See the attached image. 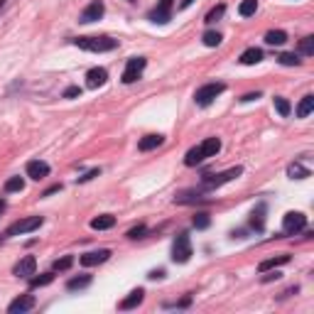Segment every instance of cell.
Masks as SVG:
<instances>
[{
    "label": "cell",
    "instance_id": "cell-1",
    "mask_svg": "<svg viewBox=\"0 0 314 314\" xmlns=\"http://www.w3.org/2000/svg\"><path fill=\"white\" fill-rule=\"evenodd\" d=\"M219 150H221L219 137H206L204 142H199L196 148H191V150L184 155V164H187V167H196L199 162H204L206 157H216Z\"/></svg>",
    "mask_w": 314,
    "mask_h": 314
},
{
    "label": "cell",
    "instance_id": "cell-2",
    "mask_svg": "<svg viewBox=\"0 0 314 314\" xmlns=\"http://www.w3.org/2000/svg\"><path fill=\"white\" fill-rule=\"evenodd\" d=\"M74 44L86 52H113L118 47V40H113V37H76Z\"/></svg>",
    "mask_w": 314,
    "mask_h": 314
},
{
    "label": "cell",
    "instance_id": "cell-3",
    "mask_svg": "<svg viewBox=\"0 0 314 314\" xmlns=\"http://www.w3.org/2000/svg\"><path fill=\"white\" fill-rule=\"evenodd\" d=\"M226 91V83L221 81H214V83H204L202 89H196V94H194V101H196V106H209L216 96H221Z\"/></svg>",
    "mask_w": 314,
    "mask_h": 314
},
{
    "label": "cell",
    "instance_id": "cell-4",
    "mask_svg": "<svg viewBox=\"0 0 314 314\" xmlns=\"http://www.w3.org/2000/svg\"><path fill=\"white\" fill-rule=\"evenodd\" d=\"M241 175H243V167H231V169L219 172V175H204L202 184H204L206 189H216V187H221V184H226V182H231L236 177H241Z\"/></svg>",
    "mask_w": 314,
    "mask_h": 314
},
{
    "label": "cell",
    "instance_id": "cell-5",
    "mask_svg": "<svg viewBox=\"0 0 314 314\" xmlns=\"http://www.w3.org/2000/svg\"><path fill=\"white\" fill-rule=\"evenodd\" d=\"M191 241H189V233H179L175 238V246H172V260L175 263H187L191 258Z\"/></svg>",
    "mask_w": 314,
    "mask_h": 314
},
{
    "label": "cell",
    "instance_id": "cell-6",
    "mask_svg": "<svg viewBox=\"0 0 314 314\" xmlns=\"http://www.w3.org/2000/svg\"><path fill=\"white\" fill-rule=\"evenodd\" d=\"M145 67H148V59H145V56H130L128 64H125V71H123V83H135L137 79L142 76Z\"/></svg>",
    "mask_w": 314,
    "mask_h": 314
},
{
    "label": "cell",
    "instance_id": "cell-7",
    "mask_svg": "<svg viewBox=\"0 0 314 314\" xmlns=\"http://www.w3.org/2000/svg\"><path fill=\"white\" fill-rule=\"evenodd\" d=\"M172 8H175V0H157V5L148 15V20L157 22V25H167L172 20Z\"/></svg>",
    "mask_w": 314,
    "mask_h": 314
},
{
    "label": "cell",
    "instance_id": "cell-8",
    "mask_svg": "<svg viewBox=\"0 0 314 314\" xmlns=\"http://www.w3.org/2000/svg\"><path fill=\"white\" fill-rule=\"evenodd\" d=\"M304 226H307V216L300 214V211H287L282 216V233H287V236L300 233Z\"/></svg>",
    "mask_w": 314,
    "mask_h": 314
},
{
    "label": "cell",
    "instance_id": "cell-9",
    "mask_svg": "<svg viewBox=\"0 0 314 314\" xmlns=\"http://www.w3.org/2000/svg\"><path fill=\"white\" fill-rule=\"evenodd\" d=\"M42 223H44V219H42V216H27V219H22V221H17V223H13V226L8 229V233H5V236H20V233H32V231H37Z\"/></svg>",
    "mask_w": 314,
    "mask_h": 314
},
{
    "label": "cell",
    "instance_id": "cell-10",
    "mask_svg": "<svg viewBox=\"0 0 314 314\" xmlns=\"http://www.w3.org/2000/svg\"><path fill=\"white\" fill-rule=\"evenodd\" d=\"M103 13H106V5H103V0H91L86 8L81 10V15H79V22H96V20H101L103 17Z\"/></svg>",
    "mask_w": 314,
    "mask_h": 314
},
{
    "label": "cell",
    "instance_id": "cell-11",
    "mask_svg": "<svg viewBox=\"0 0 314 314\" xmlns=\"http://www.w3.org/2000/svg\"><path fill=\"white\" fill-rule=\"evenodd\" d=\"M25 169H27V177H32L35 182H40V179L49 177V164L42 162V160H30Z\"/></svg>",
    "mask_w": 314,
    "mask_h": 314
},
{
    "label": "cell",
    "instance_id": "cell-12",
    "mask_svg": "<svg viewBox=\"0 0 314 314\" xmlns=\"http://www.w3.org/2000/svg\"><path fill=\"white\" fill-rule=\"evenodd\" d=\"M110 258V250L108 248H101V250H94V253H86L81 255V265L83 268H94V265H101Z\"/></svg>",
    "mask_w": 314,
    "mask_h": 314
},
{
    "label": "cell",
    "instance_id": "cell-13",
    "mask_svg": "<svg viewBox=\"0 0 314 314\" xmlns=\"http://www.w3.org/2000/svg\"><path fill=\"white\" fill-rule=\"evenodd\" d=\"M35 270H37V260H35V255H25V258L13 268V273L17 275V277H30V275H35Z\"/></svg>",
    "mask_w": 314,
    "mask_h": 314
},
{
    "label": "cell",
    "instance_id": "cell-14",
    "mask_svg": "<svg viewBox=\"0 0 314 314\" xmlns=\"http://www.w3.org/2000/svg\"><path fill=\"white\" fill-rule=\"evenodd\" d=\"M35 297L32 295H22V297H17V300H13L10 304H8V312L10 314H17V312H30V309H35Z\"/></svg>",
    "mask_w": 314,
    "mask_h": 314
},
{
    "label": "cell",
    "instance_id": "cell-15",
    "mask_svg": "<svg viewBox=\"0 0 314 314\" xmlns=\"http://www.w3.org/2000/svg\"><path fill=\"white\" fill-rule=\"evenodd\" d=\"M108 81V71L101 67H94L89 69V74H86V86L89 89H98V86H103V83Z\"/></svg>",
    "mask_w": 314,
    "mask_h": 314
},
{
    "label": "cell",
    "instance_id": "cell-16",
    "mask_svg": "<svg viewBox=\"0 0 314 314\" xmlns=\"http://www.w3.org/2000/svg\"><path fill=\"white\" fill-rule=\"evenodd\" d=\"M142 300H145V290L137 287V290H133V292L118 304V309H135L137 304H142Z\"/></svg>",
    "mask_w": 314,
    "mask_h": 314
},
{
    "label": "cell",
    "instance_id": "cell-17",
    "mask_svg": "<svg viewBox=\"0 0 314 314\" xmlns=\"http://www.w3.org/2000/svg\"><path fill=\"white\" fill-rule=\"evenodd\" d=\"M162 142H164L162 135H145L140 142H137V150H140V152H150V150H155V148H160Z\"/></svg>",
    "mask_w": 314,
    "mask_h": 314
},
{
    "label": "cell",
    "instance_id": "cell-18",
    "mask_svg": "<svg viewBox=\"0 0 314 314\" xmlns=\"http://www.w3.org/2000/svg\"><path fill=\"white\" fill-rule=\"evenodd\" d=\"M113 226H116V216H110V214H101V216H96L91 221V229L94 231H108Z\"/></svg>",
    "mask_w": 314,
    "mask_h": 314
},
{
    "label": "cell",
    "instance_id": "cell-19",
    "mask_svg": "<svg viewBox=\"0 0 314 314\" xmlns=\"http://www.w3.org/2000/svg\"><path fill=\"white\" fill-rule=\"evenodd\" d=\"M241 64H246V67H250V64H258V62H263V52H260L258 47H250V49H246L243 54H241V59H238Z\"/></svg>",
    "mask_w": 314,
    "mask_h": 314
},
{
    "label": "cell",
    "instance_id": "cell-20",
    "mask_svg": "<svg viewBox=\"0 0 314 314\" xmlns=\"http://www.w3.org/2000/svg\"><path fill=\"white\" fill-rule=\"evenodd\" d=\"M290 263V255H277V258H270V260H263L258 265L260 273H265V270H273V268H280V265H285Z\"/></svg>",
    "mask_w": 314,
    "mask_h": 314
},
{
    "label": "cell",
    "instance_id": "cell-21",
    "mask_svg": "<svg viewBox=\"0 0 314 314\" xmlns=\"http://www.w3.org/2000/svg\"><path fill=\"white\" fill-rule=\"evenodd\" d=\"M314 110V96L307 94L304 98L300 101V106H297V118H307L309 113Z\"/></svg>",
    "mask_w": 314,
    "mask_h": 314
},
{
    "label": "cell",
    "instance_id": "cell-22",
    "mask_svg": "<svg viewBox=\"0 0 314 314\" xmlns=\"http://www.w3.org/2000/svg\"><path fill=\"white\" fill-rule=\"evenodd\" d=\"M287 42V32L285 30H270V32H268V35H265V44H277V47H280V44H285Z\"/></svg>",
    "mask_w": 314,
    "mask_h": 314
},
{
    "label": "cell",
    "instance_id": "cell-23",
    "mask_svg": "<svg viewBox=\"0 0 314 314\" xmlns=\"http://www.w3.org/2000/svg\"><path fill=\"white\" fill-rule=\"evenodd\" d=\"M287 175H290V177H292V179H307V177H309V175H312V172H309V169H307L304 164H300V162H292V164H290V167H287Z\"/></svg>",
    "mask_w": 314,
    "mask_h": 314
},
{
    "label": "cell",
    "instance_id": "cell-24",
    "mask_svg": "<svg viewBox=\"0 0 314 314\" xmlns=\"http://www.w3.org/2000/svg\"><path fill=\"white\" fill-rule=\"evenodd\" d=\"M199 202H204V199L194 191H182V194L175 196V204H199Z\"/></svg>",
    "mask_w": 314,
    "mask_h": 314
},
{
    "label": "cell",
    "instance_id": "cell-25",
    "mask_svg": "<svg viewBox=\"0 0 314 314\" xmlns=\"http://www.w3.org/2000/svg\"><path fill=\"white\" fill-rule=\"evenodd\" d=\"M255 10H258V0H243L238 5V15L241 17H250V15H255Z\"/></svg>",
    "mask_w": 314,
    "mask_h": 314
},
{
    "label": "cell",
    "instance_id": "cell-26",
    "mask_svg": "<svg viewBox=\"0 0 314 314\" xmlns=\"http://www.w3.org/2000/svg\"><path fill=\"white\" fill-rule=\"evenodd\" d=\"M263 214H265V206L260 204L258 209L253 211V219H250V226H253L255 231H263V226H265V216H263Z\"/></svg>",
    "mask_w": 314,
    "mask_h": 314
},
{
    "label": "cell",
    "instance_id": "cell-27",
    "mask_svg": "<svg viewBox=\"0 0 314 314\" xmlns=\"http://www.w3.org/2000/svg\"><path fill=\"white\" fill-rule=\"evenodd\" d=\"M89 285H91V275H81V277H71L67 282V290H81Z\"/></svg>",
    "mask_w": 314,
    "mask_h": 314
},
{
    "label": "cell",
    "instance_id": "cell-28",
    "mask_svg": "<svg viewBox=\"0 0 314 314\" xmlns=\"http://www.w3.org/2000/svg\"><path fill=\"white\" fill-rule=\"evenodd\" d=\"M277 62L282 64V67H300V56L295 54V52H285V54H280L277 56Z\"/></svg>",
    "mask_w": 314,
    "mask_h": 314
},
{
    "label": "cell",
    "instance_id": "cell-29",
    "mask_svg": "<svg viewBox=\"0 0 314 314\" xmlns=\"http://www.w3.org/2000/svg\"><path fill=\"white\" fill-rule=\"evenodd\" d=\"M300 54H304V56H312L314 54V37L309 35V37H302L300 40Z\"/></svg>",
    "mask_w": 314,
    "mask_h": 314
},
{
    "label": "cell",
    "instance_id": "cell-30",
    "mask_svg": "<svg viewBox=\"0 0 314 314\" xmlns=\"http://www.w3.org/2000/svg\"><path fill=\"white\" fill-rule=\"evenodd\" d=\"M223 13H226V5H216L214 10H209V15L204 17V22H206V25H211V22L221 20V17H223Z\"/></svg>",
    "mask_w": 314,
    "mask_h": 314
},
{
    "label": "cell",
    "instance_id": "cell-31",
    "mask_svg": "<svg viewBox=\"0 0 314 314\" xmlns=\"http://www.w3.org/2000/svg\"><path fill=\"white\" fill-rule=\"evenodd\" d=\"M275 108H277V113H280V116H282V118H287V116H290V101H287V98H282V96H275Z\"/></svg>",
    "mask_w": 314,
    "mask_h": 314
},
{
    "label": "cell",
    "instance_id": "cell-32",
    "mask_svg": "<svg viewBox=\"0 0 314 314\" xmlns=\"http://www.w3.org/2000/svg\"><path fill=\"white\" fill-rule=\"evenodd\" d=\"M52 280H54V275L52 273L37 275V277H30V287H44V285H49Z\"/></svg>",
    "mask_w": 314,
    "mask_h": 314
},
{
    "label": "cell",
    "instance_id": "cell-33",
    "mask_svg": "<svg viewBox=\"0 0 314 314\" xmlns=\"http://www.w3.org/2000/svg\"><path fill=\"white\" fill-rule=\"evenodd\" d=\"M25 189V179L22 177H10L5 182V191H22Z\"/></svg>",
    "mask_w": 314,
    "mask_h": 314
},
{
    "label": "cell",
    "instance_id": "cell-34",
    "mask_svg": "<svg viewBox=\"0 0 314 314\" xmlns=\"http://www.w3.org/2000/svg\"><path fill=\"white\" fill-rule=\"evenodd\" d=\"M202 40H204L206 47H219L223 37H221V32H204V37H202Z\"/></svg>",
    "mask_w": 314,
    "mask_h": 314
},
{
    "label": "cell",
    "instance_id": "cell-35",
    "mask_svg": "<svg viewBox=\"0 0 314 314\" xmlns=\"http://www.w3.org/2000/svg\"><path fill=\"white\" fill-rule=\"evenodd\" d=\"M71 265H74V258H71V255H64V258L54 260V270H59V273H64V270H69Z\"/></svg>",
    "mask_w": 314,
    "mask_h": 314
},
{
    "label": "cell",
    "instance_id": "cell-36",
    "mask_svg": "<svg viewBox=\"0 0 314 314\" xmlns=\"http://www.w3.org/2000/svg\"><path fill=\"white\" fill-rule=\"evenodd\" d=\"M209 223H211L209 214H196V216H194V226H196V229H209Z\"/></svg>",
    "mask_w": 314,
    "mask_h": 314
},
{
    "label": "cell",
    "instance_id": "cell-37",
    "mask_svg": "<svg viewBox=\"0 0 314 314\" xmlns=\"http://www.w3.org/2000/svg\"><path fill=\"white\" fill-rule=\"evenodd\" d=\"M148 231V229H145V226H142V223H140V226H135V229H130V231L125 233V236H128V238H133V241H135V238H142V233Z\"/></svg>",
    "mask_w": 314,
    "mask_h": 314
},
{
    "label": "cell",
    "instance_id": "cell-38",
    "mask_svg": "<svg viewBox=\"0 0 314 314\" xmlns=\"http://www.w3.org/2000/svg\"><path fill=\"white\" fill-rule=\"evenodd\" d=\"M98 175H101V169L96 167V169H91V172H86L83 177H79V179H76V182H79V184H86V182H91V179H94V177H98Z\"/></svg>",
    "mask_w": 314,
    "mask_h": 314
},
{
    "label": "cell",
    "instance_id": "cell-39",
    "mask_svg": "<svg viewBox=\"0 0 314 314\" xmlns=\"http://www.w3.org/2000/svg\"><path fill=\"white\" fill-rule=\"evenodd\" d=\"M81 96V89L79 86H69L67 91H64V98H79Z\"/></svg>",
    "mask_w": 314,
    "mask_h": 314
},
{
    "label": "cell",
    "instance_id": "cell-40",
    "mask_svg": "<svg viewBox=\"0 0 314 314\" xmlns=\"http://www.w3.org/2000/svg\"><path fill=\"white\" fill-rule=\"evenodd\" d=\"M148 277H150V280H162V277H164V270H152Z\"/></svg>",
    "mask_w": 314,
    "mask_h": 314
},
{
    "label": "cell",
    "instance_id": "cell-41",
    "mask_svg": "<svg viewBox=\"0 0 314 314\" xmlns=\"http://www.w3.org/2000/svg\"><path fill=\"white\" fill-rule=\"evenodd\" d=\"M265 273H268V270H265ZM270 280H280V273H268L263 277V282H270Z\"/></svg>",
    "mask_w": 314,
    "mask_h": 314
},
{
    "label": "cell",
    "instance_id": "cell-42",
    "mask_svg": "<svg viewBox=\"0 0 314 314\" xmlns=\"http://www.w3.org/2000/svg\"><path fill=\"white\" fill-rule=\"evenodd\" d=\"M255 98H260L258 91H255V94H246L243 98H241V101H243V103H248V101H255Z\"/></svg>",
    "mask_w": 314,
    "mask_h": 314
},
{
    "label": "cell",
    "instance_id": "cell-43",
    "mask_svg": "<svg viewBox=\"0 0 314 314\" xmlns=\"http://www.w3.org/2000/svg\"><path fill=\"white\" fill-rule=\"evenodd\" d=\"M59 189H62V187H59V184H54V187H49V189L44 191V196H52V194H56Z\"/></svg>",
    "mask_w": 314,
    "mask_h": 314
},
{
    "label": "cell",
    "instance_id": "cell-44",
    "mask_svg": "<svg viewBox=\"0 0 314 314\" xmlns=\"http://www.w3.org/2000/svg\"><path fill=\"white\" fill-rule=\"evenodd\" d=\"M191 3H194V0H182V3H179V10H184V8H189Z\"/></svg>",
    "mask_w": 314,
    "mask_h": 314
},
{
    "label": "cell",
    "instance_id": "cell-45",
    "mask_svg": "<svg viewBox=\"0 0 314 314\" xmlns=\"http://www.w3.org/2000/svg\"><path fill=\"white\" fill-rule=\"evenodd\" d=\"M5 5H8V0H0V10H3V8H5Z\"/></svg>",
    "mask_w": 314,
    "mask_h": 314
},
{
    "label": "cell",
    "instance_id": "cell-46",
    "mask_svg": "<svg viewBox=\"0 0 314 314\" xmlns=\"http://www.w3.org/2000/svg\"><path fill=\"white\" fill-rule=\"evenodd\" d=\"M3 209H5V202H3V199H0V214H3Z\"/></svg>",
    "mask_w": 314,
    "mask_h": 314
}]
</instances>
